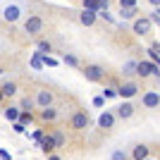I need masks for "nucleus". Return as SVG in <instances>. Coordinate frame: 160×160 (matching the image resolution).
Instances as JSON below:
<instances>
[{
  "mask_svg": "<svg viewBox=\"0 0 160 160\" xmlns=\"http://www.w3.org/2000/svg\"><path fill=\"white\" fill-rule=\"evenodd\" d=\"M98 127L100 129H112L115 127V112H103L98 117Z\"/></svg>",
  "mask_w": 160,
  "mask_h": 160,
  "instance_id": "ddd939ff",
  "label": "nucleus"
},
{
  "mask_svg": "<svg viewBox=\"0 0 160 160\" xmlns=\"http://www.w3.org/2000/svg\"><path fill=\"white\" fill-rule=\"evenodd\" d=\"M0 91H2V98H12V96H17V84L14 81H5L0 86Z\"/></svg>",
  "mask_w": 160,
  "mask_h": 160,
  "instance_id": "2eb2a0df",
  "label": "nucleus"
},
{
  "mask_svg": "<svg viewBox=\"0 0 160 160\" xmlns=\"http://www.w3.org/2000/svg\"><path fill=\"white\" fill-rule=\"evenodd\" d=\"M136 74H139V77H143V79H146V77H158V79H160V69H158L151 60L136 62Z\"/></svg>",
  "mask_w": 160,
  "mask_h": 160,
  "instance_id": "f257e3e1",
  "label": "nucleus"
},
{
  "mask_svg": "<svg viewBox=\"0 0 160 160\" xmlns=\"http://www.w3.org/2000/svg\"><path fill=\"white\" fill-rule=\"evenodd\" d=\"M110 160H129V155L124 153V151H115V153L110 155Z\"/></svg>",
  "mask_w": 160,
  "mask_h": 160,
  "instance_id": "bb28decb",
  "label": "nucleus"
},
{
  "mask_svg": "<svg viewBox=\"0 0 160 160\" xmlns=\"http://www.w3.org/2000/svg\"><path fill=\"white\" fill-rule=\"evenodd\" d=\"M53 93H50V91H48V88H41L38 93H36V98H33V103H36V105L38 108H50L53 105Z\"/></svg>",
  "mask_w": 160,
  "mask_h": 160,
  "instance_id": "0eeeda50",
  "label": "nucleus"
},
{
  "mask_svg": "<svg viewBox=\"0 0 160 160\" xmlns=\"http://www.w3.org/2000/svg\"><path fill=\"white\" fill-rule=\"evenodd\" d=\"M50 136H53V143H55V148H62V146H65V134H62V132H53V134H50Z\"/></svg>",
  "mask_w": 160,
  "mask_h": 160,
  "instance_id": "412c9836",
  "label": "nucleus"
},
{
  "mask_svg": "<svg viewBox=\"0 0 160 160\" xmlns=\"http://www.w3.org/2000/svg\"><path fill=\"white\" fill-rule=\"evenodd\" d=\"M62 62H65V65H69V67H79L77 55H65V58H62Z\"/></svg>",
  "mask_w": 160,
  "mask_h": 160,
  "instance_id": "a878e982",
  "label": "nucleus"
},
{
  "mask_svg": "<svg viewBox=\"0 0 160 160\" xmlns=\"http://www.w3.org/2000/svg\"><path fill=\"white\" fill-rule=\"evenodd\" d=\"M96 17H98V14H96L93 10H81V12H79V22L84 24V27H93Z\"/></svg>",
  "mask_w": 160,
  "mask_h": 160,
  "instance_id": "f8f14e48",
  "label": "nucleus"
},
{
  "mask_svg": "<svg viewBox=\"0 0 160 160\" xmlns=\"http://www.w3.org/2000/svg\"><path fill=\"white\" fill-rule=\"evenodd\" d=\"M29 65H31V69H43V62H41V53H38V50H36V53L31 55Z\"/></svg>",
  "mask_w": 160,
  "mask_h": 160,
  "instance_id": "4be33fe9",
  "label": "nucleus"
},
{
  "mask_svg": "<svg viewBox=\"0 0 160 160\" xmlns=\"http://www.w3.org/2000/svg\"><path fill=\"white\" fill-rule=\"evenodd\" d=\"M53 50V46H50V41H38V53H50Z\"/></svg>",
  "mask_w": 160,
  "mask_h": 160,
  "instance_id": "393cba45",
  "label": "nucleus"
},
{
  "mask_svg": "<svg viewBox=\"0 0 160 160\" xmlns=\"http://www.w3.org/2000/svg\"><path fill=\"white\" fill-rule=\"evenodd\" d=\"M146 160H153V158H146Z\"/></svg>",
  "mask_w": 160,
  "mask_h": 160,
  "instance_id": "ea45409f",
  "label": "nucleus"
},
{
  "mask_svg": "<svg viewBox=\"0 0 160 160\" xmlns=\"http://www.w3.org/2000/svg\"><path fill=\"white\" fill-rule=\"evenodd\" d=\"M84 2V10H93L96 12V0H81Z\"/></svg>",
  "mask_w": 160,
  "mask_h": 160,
  "instance_id": "c85d7f7f",
  "label": "nucleus"
},
{
  "mask_svg": "<svg viewBox=\"0 0 160 160\" xmlns=\"http://www.w3.org/2000/svg\"><path fill=\"white\" fill-rule=\"evenodd\" d=\"M0 103H2V91H0Z\"/></svg>",
  "mask_w": 160,
  "mask_h": 160,
  "instance_id": "e433bc0d",
  "label": "nucleus"
},
{
  "mask_svg": "<svg viewBox=\"0 0 160 160\" xmlns=\"http://www.w3.org/2000/svg\"><path fill=\"white\" fill-rule=\"evenodd\" d=\"M143 108H160V96L155 91L143 93Z\"/></svg>",
  "mask_w": 160,
  "mask_h": 160,
  "instance_id": "4468645a",
  "label": "nucleus"
},
{
  "mask_svg": "<svg viewBox=\"0 0 160 160\" xmlns=\"http://www.w3.org/2000/svg\"><path fill=\"white\" fill-rule=\"evenodd\" d=\"M98 17H103V19H108V22H115V17L110 14V10H108V12H100Z\"/></svg>",
  "mask_w": 160,
  "mask_h": 160,
  "instance_id": "473e14b6",
  "label": "nucleus"
},
{
  "mask_svg": "<svg viewBox=\"0 0 160 160\" xmlns=\"http://www.w3.org/2000/svg\"><path fill=\"white\" fill-rule=\"evenodd\" d=\"M132 115H134V105L129 103V100L120 103V105H117V110H115V117H120V120H129Z\"/></svg>",
  "mask_w": 160,
  "mask_h": 160,
  "instance_id": "6e6552de",
  "label": "nucleus"
},
{
  "mask_svg": "<svg viewBox=\"0 0 160 160\" xmlns=\"http://www.w3.org/2000/svg\"><path fill=\"white\" fill-rule=\"evenodd\" d=\"M48 160H62V158H60V155H55V153H53V155H48Z\"/></svg>",
  "mask_w": 160,
  "mask_h": 160,
  "instance_id": "c9c22d12",
  "label": "nucleus"
},
{
  "mask_svg": "<svg viewBox=\"0 0 160 160\" xmlns=\"http://www.w3.org/2000/svg\"><path fill=\"white\" fill-rule=\"evenodd\" d=\"M158 27H160V24H158Z\"/></svg>",
  "mask_w": 160,
  "mask_h": 160,
  "instance_id": "a19ab883",
  "label": "nucleus"
},
{
  "mask_svg": "<svg viewBox=\"0 0 160 160\" xmlns=\"http://www.w3.org/2000/svg\"><path fill=\"white\" fill-rule=\"evenodd\" d=\"M41 62H43V67H58V65H60V62H58V60H55V58H50V55H43V53H41Z\"/></svg>",
  "mask_w": 160,
  "mask_h": 160,
  "instance_id": "b1692460",
  "label": "nucleus"
},
{
  "mask_svg": "<svg viewBox=\"0 0 160 160\" xmlns=\"http://www.w3.org/2000/svg\"><path fill=\"white\" fill-rule=\"evenodd\" d=\"M93 105L96 108H103V105H105V98H103V96H96V98H93Z\"/></svg>",
  "mask_w": 160,
  "mask_h": 160,
  "instance_id": "c756f323",
  "label": "nucleus"
},
{
  "mask_svg": "<svg viewBox=\"0 0 160 160\" xmlns=\"http://www.w3.org/2000/svg\"><path fill=\"white\" fill-rule=\"evenodd\" d=\"M41 120L55 122V120H58V110H55L53 105H50V108H41Z\"/></svg>",
  "mask_w": 160,
  "mask_h": 160,
  "instance_id": "dca6fc26",
  "label": "nucleus"
},
{
  "mask_svg": "<svg viewBox=\"0 0 160 160\" xmlns=\"http://www.w3.org/2000/svg\"><path fill=\"white\" fill-rule=\"evenodd\" d=\"M19 14H22V10L17 5H7L5 10H2V17H5V22H10V24L19 19Z\"/></svg>",
  "mask_w": 160,
  "mask_h": 160,
  "instance_id": "1a4fd4ad",
  "label": "nucleus"
},
{
  "mask_svg": "<svg viewBox=\"0 0 160 160\" xmlns=\"http://www.w3.org/2000/svg\"><path fill=\"white\" fill-rule=\"evenodd\" d=\"M148 2H151L153 7H160V0H148Z\"/></svg>",
  "mask_w": 160,
  "mask_h": 160,
  "instance_id": "f704fd0d",
  "label": "nucleus"
},
{
  "mask_svg": "<svg viewBox=\"0 0 160 160\" xmlns=\"http://www.w3.org/2000/svg\"><path fill=\"white\" fill-rule=\"evenodd\" d=\"M148 153H151V151H148L146 143H136L134 151H132V160H146V158H151Z\"/></svg>",
  "mask_w": 160,
  "mask_h": 160,
  "instance_id": "9d476101",
  "label": "nucleus"
},
{
  "mask_svg": "<svg viewBox=\"0 0 160 160\" xmlns=\"http://www.w3.org/2000/svg\"><path fill=\"white\" fill-rule=\"evenodd\" d=\"M17 122H19L22 127H27V124H31V122H33V115L31 112H19V120H17Z\"/></svg>",
  "mask_w": 160,
  "mask_h": 160,
  "instance_id": "5701e85b",
  "label": "nucleus"
},
{
  "mask_svg": "<svg viewBox=\"0 0 160 160\" xmlns=\"http://www.w3.org/2000/svg\"><path fill=\"white\" fill-rule=\"evenodd\" d=\"M24 31H27L29 36H38V33L43 31V19H41L38 14H31V17L24 22Z\"/></svg>",
  "mask_w": 160,
  "mask_h": 160,
  "instance_id": "f03ea898",
  "label": "nucleus"
},
{
  "mask_svg": "<svg viewBox=\"0 0 160 160\" xmlns=\"http://www.w3.org/2000/svg\"><path fill=\"white\" fill-rule=\"evenodd\" d=\"M120 7H136V0H120Z\"/></svg>",
  "mask_w": 160,
  "mask_h": 160,
  "instance_id": "7c9ffc66",
  "label": "nucleus"
},
{
  "mask_svg": "<svg viewBox=\"0 0 160 160\" xmlns=\"http://www.w3.org/2000/svg\"><path fill=\"white\" fill-rule=\"evenodd\" d=\"M81 72H84L86 81H103V77H105V69L100 65H86Z\"/></svg>",
  "mask_w": 160,
  "mask_h": 160,
  "instance_id": "7ed1b4c3",
  "label": "nucleus"
},
{
  "mask_svg": "<svg viewBox=\"0 0 160 160\" xmlns=\"http://www.w3.org/2000/svg\"><path fill=\"white\" fill-rule=\"evenodd\" d=\"M151 22H148V17H136L134 19V24H132V31L136 33V36H146L148 31H151Z\"/></svg>",
  "mask_w": 160,
  "mask_h": 160,
  "instance_id": "39448f33",
  "label": "nucleus"
},
{
  "mask_svg": "<svg viewBox=\"0 0 160 160\" xmlns=\"http://www.w3.org/2000/svg\"><path fill=\"white\" fill-rule=\"evenodd\" d=\"M115 91H117V96H120V98H134V96L139 93V86H136L134 81H124V84H122V86H117Z\"/></svg>",
  "mask_w": 160,
  "mask_h": 160,
  "instance_id": "423d86ee",
  "label": "nucleus"
},
{
  "mask_svg": "<svg viewBox=\"0 0 160 160\" xmlns=\"http://www.w3.org/2000/svg\"><path fill=\"white\" fill-rule=\"evenodd\" d=\"M2 72H5V69H2V67H0V74H2Z\"/></svg>",
  "mask_w": 160,
  "mask_h": 160,
  "instance_id": "4c0bfd02",
  "label": "nucleus"
},
{
  "mask_svg": "<svg viewBox=\"0 0 160 160\" xmlns=\"http://www.w3.org/2000/svg\"><path fill=\"white\" fill-rule=\"evenodd\" d=\"M103 98H105V100L117 98V91H115V88H105V91H103Z\"/></svg>",
  "mask_w": 160,
  "mask_h": 160,
  "instance_id": "cd10ccee",
  "label": "nucleus"
},
{
  "mask_svg": "<svg viewBox=\"0 0 160 160\" xmlns=\"http://www.w3.org/2000/svg\"><path fill=\"white\" fill-rule=\"evenodd\" d=\"M88 124H91V120H88V115H86V112H74L72 117H69V127L77 129V132H84Z\"/></svg>",
  "mask_w": 160,
  "mask_h": 160,
  "instance_id": "20e7f679",
  "label": "nucleus"
},
{
  "mask_svg": "<svg viewBox=\"0 0 160 160\" xmlns=\"http://www.w3.org/2000/svg\"><path fill=\"white\" fill-rule=\"evenodd\" d=\"M5 120H10L14 124V122L19 120V108H5Z\"/></svg>",
  "mask_w": 160,
  "mask_h": 160,
  "instance_id": "aec40b11",
  "label": "nucleus"
},
{
  "mask_svg": "<svg viewBox=\"0 0 160 160\" xmlns=\"http://www.w3.org/2000/svg\"><path fill=\"white\" fill-rule=\"evenodd\" d=\"M136 12H139L136 7H120V17H122V19H134Z\"/></svg>",
  "mask_w": 160,
  "mask_h": 160,
  "instance_id": "6ab92c4d",
  "label": "nucleus"
},
{
  "mask_svg": "<svg viewBox=\"0 0 160 160\" xmlns=\"http://www.w3.org/2000/svg\"><path fill=\"white\" fill-rule=\"evenodd\" d=\"M122 74H124V77L136 74V60H127V62H124V65H122Z\"/></svg>",
  "mask_w": 160,
  "mask_h": 160,
  "instance_id": "a211bd4d",
  "label": "nucleus"
},
{
  "mask_svg": "<svg viewBox=\"0 0 160 160\" xmlns=\"http://www.w3.org/2000/svg\"><path fill=\"white\" fill-rule=\"evenodd\" d=\"M0 160H12V155H10V151H5V148H2V151H0Z\"/></svg>",
  "mask_w": 160,
  "mask_h": 160,
  "instance_id": "72a5a7b5",
  "label": "nucleus"
},
{
  "mask_svg": "<svg viewBox=\"0 0 160 160\" xmlns=\"http://www.w3.org/2000/svg\"><path fill=\"white\" fill-rule=\"evenodd\" d=\"M33 105H36V103H33V98H22V103H19V112H31L33 110Z\"/></svg>",
  "mask_w": 160,
  "mask_h": 160,
  "instance_id": "f3484780",
  "label": "nucleus"
},
{
  "mask_svg": "<svg viewBox=\"0 0 160 160\" xmlns=\"http://www.w3.org/2000/svg\"><path fill=\"white\" fill-rule=\"evenodd\" d=\"M12 129H14L17 134H24V132H27V127H22L19 122H14V124H12Z\"/></svg>",
  "mask_w": 160,
  "mask_h": 160,
  "instance_id": "2f4dec72",
  "label": "nucleus"
},
{
  "mask_svg": "<svg viewBox=\"0 0 160 160\" xmlns=\"http://www.w3.org/2000/svg\"><path fill=\"white\" fill-rule=\"evenodd\" d=\"M155 12H158V14H160V7H158V10H155Z\"/></svg>",
  "mask_w": 160,
  "mask_h": 160,
  "instance_id": "58836bf2",
  "label": "nucleus"
},
{
  "mask_svg": "<svg viewBox=\"0 0 160 160\" xmlns=\"http://www.w3.org/2000/svg\"><path fill=\"white\" fill-rule=\"evenodd\" d=\"M38 146H41V151L46 155H53V151H55V143H53V136L50 134H43V139L38 141Z\"/></svg>",
  "mask_w": 160,
  "mask_h": 160,
  "instance_id": "9b49d317",
  "label": "nucleus"
}]
</instances>
